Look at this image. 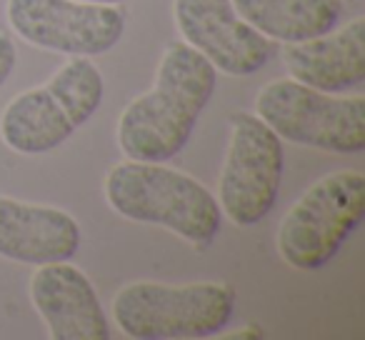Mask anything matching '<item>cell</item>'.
I'll return each instance as SVG.
<instances>
[{
	"instance_id": "3",
	"label": "cell",
	"mask_w": 365,
	"mask_h": 340,
	"mask_svg": "<svg viewBox=\"0 0 365 340\" xmlns=\"http://www.w3.org/2000/svg\"><path fill=\"white\" fill-rule=\"evenodd\" d=\"M106 96L98 66L76 56L46 86L16 96L0 113V140L21 155H43L61 148L93 118Z\"/></svg>"
},
{
	"instance_id": "7",
	"label": "cell",
	"mask_w": 365,
	"mask_h": 340,
	"mask_svg": "<svg viewBox=\"0 0 365 340\" xmlns=\"http://www.w3.org/2000/svg\"><path fill=\"white\" fill-rule=\"evenodd\" d=\"M285 170L283 140L258 115H235L218 185V205L238 228L258 225L273 210Z\"/></svg>"
},
{
	"instance_id": "11",
	"label": "cell",
	"mask_w": 365,
	"mask_h": 340,
	"mask_svg": "<svg viewBox=\"0 0 365 340\" xmlns=\"http://www.w3.org/2000/svg\"><path fill=\"white\" fill-rule=\"evenodd\" d=\"M81 243V225L71 213L0 195V258L26 265L63 263Z\"/></svg>"
},
{
	"instance_id": "4",
	"label": "cell",
	"mask_w": 365,
	"mask_h": 340,
	"mask_svg": "<svg viewBox=\"0 0 365 340\" xmlns=\"http://www.w3.org/2000/svg\"><path fill=\"white\" fill-rule=\"evenodd\" d=\"M110 313L123 335L133 340L213 338L233 320L235 290L225 283L138 280L118 290Z\"/></svg>"
},
{
	"instance_id": "12",
	"label": "cell",
	"mask_w": 365,
	"mask_h": 340,
	"mask_svg": "<svg viewBox=\"0 0 365 340\" xmlns=\"http://www.w3.org/2000/svg\"><path fill=\"white\" fill-rule=\"evenodd\" d=\"M283 63L293 81L323 93H343L365 81V18H353L338 33L290 43Z\"/></svg>"
},
{
	"instance_id": "13",
	"label": "cell",
	"mask_w": 365,
	"mask_h": 340,
	"mask_svg": "<svg viewBox=\"0 0 365 340\" xmlns=\"http://www.w3.org/2000/svg\"><path fill=\"white\" fill-rule=\"evenodd\" d=\"M250 28L278 43H303L335 28L340 0H230Z\"/></svg>"
},
{
	"instance_id": "15",
	"label": "cell",
	"mask_w": 365,
	"mask_h": 340,
	"mask_svg": "<svg viewBox=\"0 0 365 340\" xmlns=\"http://www.w3.org/2000/svg\"><path fill=\"white\" fill-rule=\"evenodd\" d=\"M81 3H106V6H118V3H125V0H81Z\"/></svg>"
},
{
	"instance_id": "6",
	"label": "cell",
	"mask_w": 365,
	"mask_h": 340,
	"mask_svg": "<svg viewBox=\"0 0 365 340\" xmlns=\"http://www.w3.org/2000/svg\"><path fill=\"white\" fill-rule=\"evenodd\" d=\"M255 115L278 133L280 140L303 148L355 155L365 150V98L335 96L278 78L255 98Z\"/></svg>"
},
{
	"instance_id": "5",
	"label": "cell",
	"mask_w": 365,
	"mask_h": 340,
	"mask_svg": "<svg viewBox=\"0 0 365 340\" xmlns=\"http://www.w3.org/2000/svg\"><path fill=\"white\" fill-rule=\"evenodd\" d=\"M365 218V175L335 170L313 183L283 215L278 253L290 268L323 270Z\"/></svg>"
},
{
	"instance_id": "1",
	"label": "cell",
	"mask_w": 365,
	"mask_h": 340,
	"mask_svg": "<svg viewBox=\"0 0 365 340\" xmlns=\"http://www.w3.org/2000/svg\"><path fill=\"white\" fill-rule=\"evenodd\" d=\"M218 71L188 43H173L155 73V86L125 105L118 145L128 160L165 163L188 145L210 103Z\"/></svg>"
},
{
	"instance_id": "14",
	"label": "cell",
	"mask_w": 365,
	"mask_h": 340,
	"mask_svg": "<svg viewBox=\"0 0 365 340\" xmlns=\"http://www.w3.org/2000/svg\"><path fill=\"white\" fill-rule=\"evenodd\" d=\"M18 63V53H16V43L11 41V36L0 33V88L6 86L8 78L13 76Z\"/></svg>"
},
{
	"instance_id": "8",
	"label": "cell",
	"mask_w": 365,
	"mask_h": 340,
	"mask_svg": "<svg viewBox=\"0 0 365 340\" xmlns=\"http://www.w3.org/2000/svg\"><path fill=\"white\" fill-rule=\"evenodd\" d=\"M8 26L26 43L63 56H103L120 43L125 16L120 8L81 0H8Z\"/></svg>"
},
{
	"instance_id": "10",
	"label": "cell",
	"mask_w": 365,
	"mask_h": 340,
	"mask_svg": "<svg viewBox=\"0 0 365 340\" xmlns=\"http://www.w3.org/2000/svg\"><path fill=\"white\" fill-rule=\"evenodd\" d=\"M31 300L51 340L110 338L106 308L91 278L68 260L38 265L31 278Z\"/></svg>"
},
{
	"instance_id": "9",
	"label": "cell",
	"mask_w": 365,
	"mask_h": 340,
	"mask_svg": "<svg viewBox=\"0 0 365 340\" xmlns=\"http://www.w3.org/2000/svg\"><path fill=\"white\" fill-rule=\"evenodd\" d=\"M173 18L182 43L225 76H253L268 63L270 41L238 16L230 0H173Z\"/></svg>"
},
{
	"instance_id": "2",
	"label": "cell",
	"mask_w": 365,
	"mask_h": 340,
	"mask_svg": "<svg viewBox=\"0 0 365 340\" xmlns=\"http://www.w3.org/2000/svg\"><path fill=\"white\" fill-rule=\"evenodd\" d=\"M106 200L120 218L158 225L203 250L223 225L215 195L193 175L163 163L125 160L106 175Z\"/></svg>"
}]
</instances>
